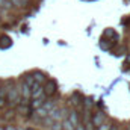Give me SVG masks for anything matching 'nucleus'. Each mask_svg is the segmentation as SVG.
<instances>
[{
  "instance_id": "obj_1",
  "label": "nucleus",
  "mask_w": 130,
  "mask_h": 130,
  "mask_svg": "<svg viewBox=\"0 0 130 130\" xmlns=\"http://www.w3.org/2000/svg\"><path fill=\"white\" fill-rule=\"evenodd\" d=\"M6 101L9 106H17L21 103V94H20V86H11V89L8 91V97Z\"/></svg>"
},
{
  "instance_id": "obj_2",
  "label": "nucleus",
  "mask_w": 130,
  "mask_h": 130,
  "mask_svg": "<svg viewBox=\"0 0 130 130\" xmlns=\"http://www.w3.org/2000/svg\"><path fill=\"white\" fill-rule=\"evenodd\" d=\"M42 89H44V95H47V97H52V95H55V94H56L58 85H56V82H55V80L48 79V80L44 83Z\"/></svg>"
},
{
  "instance_id": "obj_3",
  "label": "nucleus",
  "mask_w": 130,
  "mask_h": 130,
  "mask_svg": "<svg viewBox=\"0 0 130 130\" xmlns=\"http://www.w3.org/2000/svg\"><path fill=\"white\" fill-rule=\"evenodd\" d=\"M48 118H52L53 123H61V120L64 118V109H59V107H55L48 112Z\"/></svg>"
},
{
  "instance_id": "obj_4",
  "label": "nucleus",
  "mask_w": 130,
  "mask_h": 130,
  "mask_svg": "<svg viewBox=\"0 0 130 130\" xmlns=\"http://www.w3.org/2000/svg\"><path fill=\"white\" fill-rule=\"evenodd\" d=\"M30 91H32L30 98H33V100L44 98V89H42V86H41V85H38V83H33L32 86H30Z\"/></svg>"
},
{
  "instance_id": "obj_5",
  "label": "nucleus",
  "mask_w": 130,
  "mask_h": 130,
  "mask_svg": "<svg viewBox=\"0 0 130 130\" xmlns=\"http://www.w3.org/2000/svg\"><path fill=\"white\" fill-rule=\"evenodd\" d=\"M92 124L94 127H101L103 124H106V115L103 112H95L92 115Z\"/></svg>"
},
{
  "instance_id": "obj_6",
  "label": "nucleus",
  "mask_w": 130,
  "mask_h": 130,
  "mask_svg": "<svg viewBox=\"0 0 130 130\" xmlns=\"http://www.w3.org/2000/svg\"><path fill=\"white\" fill-rule=\"evenodd\" d=\"M32 77H33V80H35V83H38V85H41V86L47 82V77H45L41 71H35L32 74Z\"/></svg>"
},
{
  "instance_id": "obj_7",
  "label": "nucleus",
  "mask_w": 130,
  "mask_h": 130,
  "mask_svg": "<svg viewBox=\"0 0 130 130\" xmlns=\"http://www.w3.org/2000/svg\"><path fill=\"white\" fill-rule=\"evenodd\" d=\"M82 104H83V109H85V110H88V112H91L95 103H94V100H92L91 97H88V98H85V100L82 101Z\"/></svg>"
},
{
  "instance_id": "obj_8",
  "label": "nucleus",
  "mask_w": 130,
  "mask_h": 130,
  "mask_svg": "<svg viewBox=\"0 0 130 130\" xmlns=\"http://www.w3.org/2000/svg\"><path fill=\"white\" fill-rule=\"evenodd\" d=\"M68 120H70V123H71L74 127H76V126L80 123V120H79V113H77L76 110H71V112H70V117H68Z\"/></svg>"
},
{
  "instance_id": "obj_9",
  "label": "nucleus",
  "mask_w": 130,
  "mask_h": 130,
  "mask_svg": "<svg viewBox=\"0 0 130 130\" xmlns=\"http://www.w3.org/2000/svg\"><path fill=\"white\" fill-rule=\"evenodd\" d=\"M35 117H36V118H47V117H48V112H47L44 107H39V109L35 110Z\"/></svg>"
},
{
  "instance_id": "obj_10",
  "label": "nucleus",
  "mask_w": 130,
  "mask_h": 130,
  "mask_svg": "<svg viewBox=\"0 0 130 130\" xmlns=\"http://www.w3.org/2000/svg\"><path fill=\"white\" fill-rule=\"evenodd\" d=\"M11 45V38L9 36H2L0 38V47L2 48H8Z\"/></svg>"
},
{
  "instance_id": "obj_11",
  "label": "nucleus",
  "mask_w": 130,
  "mask_h": 130,
  "mask_svg": "<svg viewBox=\"0 0 130 130\" xmlns=\"http://www.w3.org/2000/svg\"><path fill=\"white\" fill-rule=\"evenodd\" d=\"M42 104H44V98H38V100H33L32 103H30V107L36 110V109L42 107Z\"/></svg>"
},
{
  "instance_id": "obj_12",
  "label": "nucleus",
  "mask_w": 130,
  "mask_h": 130,
  "mask_svg": "<svg viewBox=\"0 0 130 130\" xmlns=\"http://www.w3.org/2000/svg\"><path fill=\"white\" fill-rule=\"evenodd\" d=\"M29 5V0H12V6L15 8H24Z\"/></svg>"
},
{
  "instance_id": "obj_13",
  "label": "nucleus",
  "mask_w": 130,
  "mask_h": 130,
  "mask_svg": "<svg viewBox=\"0 0 130 130\" xmlns=\"http://www.w3.org/2000/svg\"><path fill=\"white\" fill-rule=\"evenodd\" d=\"M70 101H71V103H73L74 106H79V104H80V103L83 101V97H80L79 94H74V95L71 97V100H70Z\"/></svg>"
},
{
  "instance_id": "obj_14",
  "label": "nucleus",
  "mask_w": 130,
  "mask_h": 130,
  "mask_svg": "<svg viewBox=\"0 0 130 130\" xmlns=\"http://www.w3.org/2000/svg\"><path fill=\"white\" fill-rule=\"evenodd\" d=\"M62 130H74V126L70 123V120H68V118L62 121Z\"/></svg>"
},
{
  "instance_id": "obj_15",
  "label": "nucleus",
  "mask_w": 130,
  "mask_h": 130,
  "mask_svg": "<svg viewBox=\"0 0 130 130\" xmlns=\"http://www.w3.org/2000/svg\"><path fill=\"white\" fill-rule=\"evenodd\" d=\"M23 82H24V83H26V85H29V86H32L33 83H35V80H33L32 74H30V76H26V77H24V80H23Z\"/></svg>"
},
{
  "instance_id": "obj_16",
  "label": "nucleus",
  "mask_w": 130,
  "mask_h": 130,
  "mask_svg": "<svg viewBox=\"0 0 130 130\" xmlns=\"http://www.w3.org/2000/svg\"><path fill=\"white\" fill-rule=\"evenodd\" d=\"M0 8H2V9H11V8H12V5H11V3H8L6 0H0Z\"/></svg>"
},
{
  "instance_id": "obj_17",
  "label": "nucleus",
  "mask_w": 130,
  "mask_h": 130,
  "mask_svg": "<svg viewBox=\"0 0 130 130\" xmlns=\"http://www.w3.org/2000/svg\"><path fill=\"white\" fill-rule=\"evenodd\" d=\"M50 129L52 130H62V123H53V126Z\"/></svg>"
},
{
  "instance_id": "obj_18",
  "label": "nucleus",
  "mask_w": 130,
  "mask_h": 130,
  "mask_svg": "<svg viewBox=\"0 0 130 130\" xmlns=\"http://www.w3.org/2000/svg\"><path fill=\"white\" fill-rule=\"evenodd\" d=\"M104 35H107V36H113V38H117V35H115V32H113L112 29H107V30L104 32Z\"/></svg>"
},
{
  "instance_id": "obj_19",
  "label": "nucleus",
  "mask_w": 130,
  "mask_h": 130,
  "mask_svg": "<svg viewBox=\"0 0 130 130\" xmlns=\"http://www.w3.org/2000/svg\"><path fill=\"white\" fill-rule=\"evenodd\" d=\"M74 130H85V126H83V123L80 121V123H79V124L74 127Z\"/></svg>"
},
{
  "instance_id": "obj_20",
  "label": "nucleus",
  "mask_w": 130,
  "mask_h": 130,
  "mask_svg": "<svg viewBox=\"0 0 130 130\" xmlns=\"http://www.w3.org/2000/svg\"><path fill=\"white\" fill-rule=\"evenodd\" d=\"M110 129H112V127H110V126H107V124H103L101 127H98V130H110Z\"/></svg>"
},
{
  "instance_id": "obj_21",
  "label": "nucleus",
  "mask_w": 130,
  "mask_h": 130,
  "mask_svg": "<svg viewBox=\"0 0 130 130\" xmlns=\"http://www.w3.org/2000/svg\"><path fill=\"white\" fill-rule=\"evenodd\" d=\"M5 130H18L17 127H14V126H6V127H3Z\"/></svg>"
},
{
  "instance_id": "obj_22",
  "label": "nucleus",
  "mask_w": 130,
  "mask_h": 130,
  "mask_svg": "<svg viewBox=\"0 0 130 130\" xmlns=\"http://www.w3.org/2000/svg\"><path fill=\"white\" fill-rule=\"evenodd\" d=\"M127 62H130V55L127 56Z\"/></svg>"
},
{
  "instance_id": "obj_23",
  "label": "nucleus",
  "mask_w": 130,
  "mask_h": 130,
  "mask_svg": "<svg viewBox=\"0 0 130 130\" xmlns=\"http://www.w3.org/2000/svg\"><path fill=\"white\" fill-rule=\"evenodd\" d=\"M6 2H8V3H11V5H12V0H6Z\"/></svg>"
},
{
  "instance_id": "obj_24",
  "label": "nucleus",
  "mask_w": 130,
  "mask_h": 130,
  "mask_svg": "<svg viewBox=\"0 0 130 130\" xmlns=\"http://www.w3.org/2000/svg\"><path fill=\"white\" fill-rule=\"evenodd\" d=\"M24 130H35V129H30V127H29V129H24Z\"/></svg>"
},
{
  "instance_id": "obj_25",
  "label": "nucleus",
  "mask_w": 130,
  "mask_h": 130,
  "mask_svg": "<svg viewBox=\"0 0 130 130\" xmlns=\"http://www.w3.org/2000/svg\"><path fill=\"white\" fill-rule=\"evenodd\" d=\"M127 130H130V126H127Z\"/></svg>"
},
{
  "instance_id": "obj_26",
  "label": "nucleus",
  "mask_w": 130,
  "mask_h": 130,
  "mask_svg": "<svg viewBox=\"0 0 130 130\" xmlns=\"http://www.w3.org/2000/svg\"><path fill=\"white\" fill-rule=\"evenodd\" d=\"M2 11H3V9H2V8H0V14H2Z\"/></svg>"
},
{
  "instance_id": "obj_27",
  "label": "nucleus",
  "mask_w": 130,
  "mask_h": 130,
  "mask_svg": "<svg viewBox=\"0 0 130 130\" xmlns=\"http://www.w3.org/2000/svg\"><path fill=\"white\" fill-rule=\"evenodd\" d=\"M0 130H5V129H3V127H0Z\"/></svg>"
},
{
  "instance_id": "obj_28",
  "label": "nucleus",
  "mask_w": 130,
  "mask_h": 130,
  "mask_svg": "<svg viewBox=\"0 0 130 130\" xmlns=\"http://www.w3.org/2000/svg\"><path fill=\"white\" fill-rule=\"evenodd\" d=\"M0 21H2V17H0Z\"/></svg>"
}]
</instances>
